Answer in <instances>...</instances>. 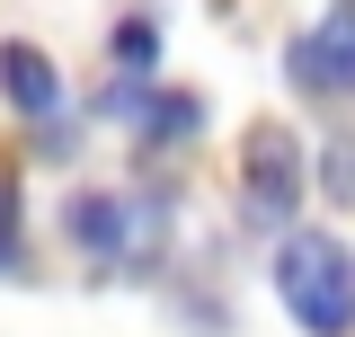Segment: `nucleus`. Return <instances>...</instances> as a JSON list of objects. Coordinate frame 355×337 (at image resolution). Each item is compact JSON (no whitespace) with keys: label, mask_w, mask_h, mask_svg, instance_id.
<instances>
[{"label":"nucleus","mask_w":355,"mask_h":337,"mask_svg":"<svg viewBox=\"0 0 355 337\" xmlns=\"http://www.w3.org/2000/svg\"><path fill=\"white\" fill-rule=\"evenodd\" d=\"M275 293L302 337H355V249L338 231H293L275 249Z\"/></svg>","instance_id":"obj_1"},{"label":"nucleus","mask_w":355,"mask_h":337,"mask_svg":"<svg viewBox=\"0 0 355 337\" xmlns=\"http://www.w3.org/2000/svg\"><path fill=\"white\" fill-rule=\"evenodd\" d=\"M302 142H293V125H275V116H258L249 125V142H240V205H249V222L258 231H284L293 222V205H302Z\"/></svg>","instance_id":"obj_2"},{"label":"nucleus","mask_w":355,"mask_h":337,"mask_svg":"<svg viewBox=\"0 0 355 337\" xmlns=\"http://www.w3.org/2000/svg\"><path fill=\"white\" fill-rule=\"evenodd\" d=\"M62 231H71V249L80 257H142L160 240V196H116V187H80L71 205H62Z\"/></svg>","instance_id":"obj_3"},{"label":"nucleus","mask_w":355,"mask_h":337,"mask_svg":"<svg viewBox=\"0 0 355 337\" xmlns=\"http://www.w3.org/2000/svg\"><path fill=\"white\" fill-rule=\"evenodd\" d=\"M284 80L302 98H355V0H338L320 27L284 44Z\"/></svg>","instance_id":"obj_4"},{"label":"nucleus","mask_w":355,"mask_h":337,"mask_svg":"<svg viewBox=\"0 0 355 337\" xmlns=\"http://www.w3.org/2000/svg\"><path fill=\"white\" fill-rule=\"evenodd\" d=\"M0 98L18 107V116H62V71H53V53H36L27 36L0 44Z\"/></svg>","instance_id":"obj_5"},{"label":"nucleus","mask_w":355,"mask_h":337,"mask_svg":"<svg viewBox=\"0 0 355 337\" xmlns=\"http://www.w3.org/2000/svg\"><path fill=\"white\" fill-rule=\"evenodd\" d=\"M142 151H160V142H187V133H205V98L196 89H151V107H142Z\"/></svg>","instance_id":"obj_6"},{"label":"nucleus","mask_w":355,"mask_h":337,"mask_svg":"<svg viewBox=\"0 0 355 337\" xmlns=\"http://www.w3.org/2000/svg\"><path fill=\"white\" fill-rule=\"evenodd\" d=\"M27 266V205H18V178L0 168V275Z\"/></svg>","instance_id":"obj_7"},{"label":"nucleus","mask_w":355,"mask_h":337,"mask_svg":"<svg viewBox=\"0 0 355 337\" xmlns=\"http://www.w3.org/2000/svg\"><path fill=\"white\" fill-rule=\"evenodd\" d=\"M142 107H151L142 80H107V89H98V116H116V125H142Z\"/></svg>","instance_id":"obj_8"},{"label":"nucleus","mask_w":355,"mask_h":337,"mask_svg":"<svg viewBox=\"0 0 355 337\" xmlns=\"http://www.w3.org/2000/svg\"><path fill=\"white\" fill-rule=\"evenodd\" d=\"M151 53H160V27H151V18H125V27H116V62H125V71H142Z\"/></svg>","instance_id":"obj_9"}]
</instances>
